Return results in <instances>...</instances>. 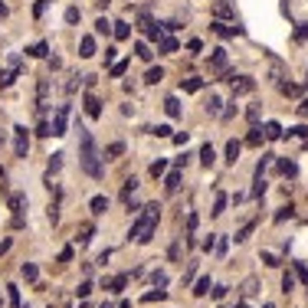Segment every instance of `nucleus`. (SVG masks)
<instances>
[{
	"label": "nucleus",
	"mask_w": 308,
	"mask_h": 308,
	"mask_svg": "<svg viewBox=\"0 0 308 308\" xmlns=\"http://www.w3.org/2000/svg\"><path fill=\"white\" fill-rule=\"evenodd\" d=\"M158 216H161V206H158V204H148V206H144V213L131 223V229H128V239H134V243H151V236H154V226H158Z\"/></svg>",
	"instance_id": "obj_1"
},
{
	"label": "nucleus",
	"mask_w": 308,
	"mask_h": 308,
	"mask_svg": "<svg viewBox=\"0 0 308 308\" xmlns=\"http://www.w3.org/2000/svg\"><path fill=\"white\" fill-rule=\"evenodd\" d=\"M79 158H82V171L89 177H102V164H99V151H95V141L86 128H79Z\"/></svg>",
	"instance_id": "obj_2"
},
{
	"label": "nucleus",
	"mask_w": 308,
	"mask_h": 308,
	"mask_svg": "<svg viewBox=\"0 0 308 308\" xmlns=\"http://www.w3.org/2000/svg\"><path fill=\"white\" fill-rule=\"evenodd\" d=\"M13 154L16 158H26V154H30V131H26L23 125L13 128Z\"/></svg>",
	"instance_id": "obj_3"
},
{
	"label": "nucleus",
	"mask_w": 308,
	"mask_h": 308,
	"mask_svg": "<svg viewBox=\"0 0 308 308\" xmlns=\"http://www.w3.org/2000/svg\"><path fill=\"white\" fill-rule=\"evenodd\" d=\"M229 82H233V95L256 92V79H249V76H229Z\"/></svg>",
	"instance_id": "obj_4"
},
{
	"label": "nucleus",
	"mask_w": 308,
	"mask_h": 308,
	"mask_svg": "<svg viewBox=\"0 0 308 308\" xmlns=\"http://www.w3.org/2000/svg\"><path fill=\"white\" fill-rule=\"evenodd\" d=\"M66 121H69V105H59V108H56V118H53V134L56 138L66 134Z\"/></svg>",
	"instance_id": "obj_5"
},
{
	"label": "nucleus",
	"mask_w": 308,
	"mask_h": 308,
	"mask_svg": "<svg viewBox=\"0 0 308 308\" xmlns=\"http://www.w3.org/2000/svg\"><path fill=\"white\" fill-rule=\"evenodd\" d=\"M138 26H141V30H144V33H148V40H154V43H158V40H161V36H164V33H161V23H154V20H151V16H148V13H144V16H141V20H138Z\"/></svg>",
	"instance_id": "obj_6"
},
{
	"label": "nucleus",
	"mask_w": 308,
	"mask_h": 308,
	"mask_svg": "<svg viewBox=\"0 0 308 308\" xmlns=\"http://www.w3.org/2000/svg\"><path fill=\"white\" fill-rule=\"evenodd\" d=\"M82 102H86V115H89V118H102V102H99V95L89 92Z\"/></svg>",
	"instance_id": "obj_7"
},
{
	"label": "nucleus",
	"mask_w": 308,
	"mask_h": 308,
	"mask_svg": "<svg viewBox=\"0 0 308 308\" xmlns=\"http://www.w3.org/2000/svg\"><path fill=\"white\" fill-rule=\"evenodd\" d=\"M7 206L13 210V216H23V210H26V194H10V197H7Z\"/></svg>",
	"instance_id": "obj_8"
},
{
	"label": "nucleus",
	"mask_w": 308,
	"mask_h": 308,
	"mask_svg": "<svg viewBox=\"0 0 308 308\" xmlns=\"http://www.w3.org/2000/svg\"><path fill=\"white\" fill-rule=\"evenodd\" d=\"M181 167H177V171H171V174H167L164 177V190H167V194H177V190H181Z\"/></svg>",
	"instance_id": "obj_9"
},
{
	"label": "nucleus",
	"mask_w": 308,
	"mask_h": 308,
	"mask_svg": "<svg viewBox=\"0 0 308 308\" xmlns=\"http://www.w3.org/2000/svg\"><path fill=\"white\" fill-rule=\"evenodd\" d=\"M158 53H161V56L177 53V40H174V36H161V40H158Z\"/></svg>",
	"instance_id": "obj_10"
},
{
	"label": "nucleus",
	"mask_w": 308,
	"mask_h": 308,
	"mask_svg": "<svg viewBox=\"0 0 308 308\" xmlns=\"http://www.w3.org/2000/svg\"><path fill=\"white\" fill-rule=\"evenodd\" d=\"M89 210H92L95 216H102L105 210H108V197H102V194H99V197H92V200H89Z\"/></svg>",
	"instance_id": "obj_11"
},
{
	"label": "nucleus",
	"mask_w": 308,
	"mask_h": 308,
	"mask_svg": "<svg viewBox=\"0 0 308 308\" xmlns=\"http://www.w3.org/2000/svg\"><path fill=\"white\" fill-rule=\"evenodd\" d=\"M79 56H82V59H92V56H95V40H92V36H82V40H79Z\"/></svg>",
	"instance_id": "obj_12"
},
{
	"label": "nucleus",
	"mask_w": 308,
	"mask_h": 308,
	"mask_svg": "<svg viewBox=\"0 0 308 308\" xmlns=\"http://www.w3.org/2000/svg\"><path fill=\"white\" fill-rule=\"evenodd\" d=\"M239 151H243V144H239L236 138H229V141H226V161H229V164H236V161H239Z\"/></svg>",
	"instance_id": "obj_13"
},
{
	"label": "nucleus",
	"mask_w": 308,
	"mask_h": 308,
	"mask_svg": "<svg viewBox=\"0 0 308 308\" xmlns=\"http://www.w3.org/2000/svg\"><path fill=\"white\" fill-rule=\"evenodd\" d=\"M164 111L171 115V118H181V99H177V95L164 99Z\"/></svg>",
	"instance_id": "obj_14"
},
{
	"label": "nucleus",
	"mask_w": 308,
	"mask_h": 308,
	"mask_svg": "<svg viewBox=\"0 0 308 308\" xmlns=\"http://www.w3.org/2000/svg\"><path fill=\"white\" fill-rule=\"evenodd\" d=\"M213 161H216L213 144H204V148H200V164H204V167H213Z\"/></svg>",
	"instance_id": "obj_15"
},
{
	"label": "nucleus",
	"mask_w": 308,
	"mask_h": 308,
	"mask_svg": "<svg viewBox=\"0 0 308 308\" xmlns=\"http://www.w3.org/2000/svg\"><path fill=\"white\" fill-rule=\"evenodd\" d=\"M210 66H213V69H223V66H226V49L223 46H216L213 53H210Z\"/></svg>",
	"instance_id": "obj_16"
},
{
	"label": "nucleus",
	"mask_w": 308,
	"mask_h": 308,
	"mask_svg": "<svg viewBox=\"0 0 308 308\" xmlns=\"http://www.w3.org/2000/svg\"><path fill=\"white\" fill-rule=\"evenodd\" d=\"M46 53H49V43H33L26 49V56H33V59H46Z\"/></svg>",
	"instance_id": "obj_17"
},
{
	"label": "nucleus",
	"mask_w": 308,
	"mask_h": 308,
	"mask_svg": "<svg viewBox=\"0 0 308 308\" xmlns=\"http://www.w3.org/2000/svg\"><path fill=\"white\" fill-rule=\"evenodd\" d=\"M134 56H138L141 63H151V56H154V53H151V46H148V43H141V40H138V43H134Z\"/></svg>",
	"instance_id": "obj_18"
},
{
	"label": "nucleus",
	"mask_w": 308,
	"mask_h": 308,
	"mask_svg": "<svg viewBox=\"0 0 308 308\" xmlns=\"http://www.w3.org/2000/svg\"><path fill=\"white\" fill-rule=\"evenodd\" d=\"M213 16H216V20H229V16H233V7H229L226 0H220V3L213 7Z\"/></svg>",
	"instance_id": "obj_19"
},
{
	"label": "nucleus",
	"mask_w": 308,
	"mask_h": 308,
	"mask_svg": "<svg viewBox=\"0 0 308 308\" xmlns=\"http://www.w3.org/2000/svg\"><path fill=\"white\" fill-rule=\"evenodd\" d=\"M20 276H23L26 282H36V279H40V269L33 266V262H23V269H20Z\"/></svg>",
	"instance_id": "obj_20"
},
{
	"label": "nucleus",
	"mask_w": 308,
	"mask_h": 308,
	"mask_svg": "<svg viewBox=\"0 0 308 308\" xmlns=\"http://www.w3.org/2000/svg\"><path fill=\"white\" fill-rule=\"evenodd\" d=\"M121 154H125V144H121V141H111L108 148H105V158H108V161L121 158Z\"/></svg>",
	"instance_id": "obj_21"
},
{
	"label": "nucleus",
	"mask_w": 308,
	"mask_h": 308,
	"mask_svg": "<svg viewBox=\"0 0 308 308\" xmlns=\"http://www.w3.org/2000/svg\"><path fill=\"white\" fill-rule=\"evenodd\" d=\"M115 26V36H118V40H128V36H131V23H128V20H118V23H111Z\"/></svg>",
	"instance_id": "obj_22"
},
{
	"label": "nucleus",
	"mask_w": 308,
	"mask_h": 308,
	"mask_svg": "<svg viewBox=\"0 0 308 308\" xmlns=\"http://www.w3.org/2000/svg\"><path fill=\"white\" fill-rule=\"evenodd\" d=\"M134 190H138V177H128V181H125V187H121V200H125V204L131 200V194H134Z\"/></svg>",
	"instance_id": "obj_23"
},
{
	"label": "nucleus",
	"mask_w": 308,
	"mask_h": 308,
	"mask_svg": "<svg viewBox=\"0 0 308 308\" xmlns=\"http://www.w3.org/2000/svg\"><path fill=\"white\" fill-rule=\"evenodd\" d=\"M262 138H266V131H262V128H253V131L246 134V144H253V148H259V144H262Z\"/></svg>",
	"instance_id": "obj_24"
},
{
	"label": "nucleus",
	"mask_w": 308,
	"mask_h": 308,
	"mask_svg": "<svg viewBox=\"0 0 308 308\" xmlns=\"http://www.w3.org/2000/svg\"><path fill=\"white\" fill-rule=\"evenodd\" d=\"M59 167H63V154H53V158H49V167H46V184H49V177H53Z\"/></svg>",
	"instance_id": "obj_25"
},
{
	"label": "nucleus",
	"mask_w": 308,
	"mask_h": 308,
	"mask_svg": "<svg viewBox=\"0 0 308 308\" xmlns=\"http://www.w3.org/2000/svg\"><path fill=\"white\" fill-rule=\"evenodd\" d=\"M181 89L184 92H200V89H204V79H197V76H194V79H184Z\"/></svg>",
	"instance_id": "obj_26"
},
{
	"label": "nucleus",
	"mask_w": 308,
	"mask_h": 308,
	"mask_svg": "<svg viewBox=\"0 0 308 308\" xmlns=\"http://www.w3.org/2000/svg\"><path fill=\"white\" fill-rule=\"evenodd\" d=\"M279 171H282L285 177H295L299 174V164H295V161H279Z\"/></svg>",
	"instance_id": "obj_27"
},
{
	"label": "nucleus",
	"mask_w": 308,
	"mask_h": 308,
	"mask_svg": "<svg viewBox=\"0 0 308 308\" xmlns=\"http://www.w3.org/2000/svg\"><path fill=\"white\" fill-rule=\"evenodd\" d=\"M262 131H266V138H272V141H276V138H282V128H279V121H266V128H262Z\"/></svg>",
	"instance_id": "obj_28"
},
{
	"label": "nucleus",
	"mask_w": 308,
	"mask_h": 308,
	"mask_svg": "<svg viewBox=\"0 0 308 308\" xmlns=\"http://www.w3.org/2000/svg\"><path fill=\"white\" fill-rule=\"evenodd\" d=\"M161 79H164V69H161V66L148 69V76H144V82H148V86H154V82H161Z\"/></svg>",
	"instance_id": "obj_29"
},
{
	"label": "nucleus",
	"mask_w": 308,
	"mask_h": 308,
	"mask_svg": "<svg viewBox=\"0 0 308 308\" xmlns=\"http://www.w3.org/2000/svg\"><path fill=\"white\" fill-rule=\"evenodd\" d=\"M164 171H167V161H164V158H158L154 164H151V177H154V181H158V177H164Z\"/></svg>",
	"instance_id": "obj_30"
},
{
	"label": "nucleus",
	"mask_w": 308,
	"mask_h": 308,
	"mask_svg": "<svg viewBox=\"0 0 308 308\" xmlns=\"http://www.w3.org/2000/svg\"><path fill=\"white\" fill-rule=\"evenodd\" d=\"M151 285H154V289H164V285H167V272L154 269V272H151Z\"/></svg>",
	"instance_id": "obj_31"
},
{
	"label": "nucleus",
	"mask_w": 308,
	"mask_h": 308,
	"mask_svg": "<svg viewBox=\"0 0 308 308\" xmlns=\"http://www.w3.org/2000/svg\"><path fill=\"white\" fill-rule=\"evenodd\" d=\"M282 292L285 295L295 292V272H285V276H282Z\"/></svg>",
	"instance_id": "obj_32"
},
{
	"label": "nucleus",
	"mask_w": 308,
	"mask_h": 308,
	"mask_svg": "<svg viewBox=\"0 0 308 308\" xmlns=\"http://www.w3.org/2000/svg\"><path fill=\"white\" fill-rule=\"evenodd\" d=\"M223 210H226V194H216V200H213V210H210V213H213V216H220Z\"/></svg>",
	"instance_id": "obj_33"
},
{
	"label": "nucleus",
	"mask_w": 308,
	"mask_h": 308,
	"mask_svg": "<svg viewBox=\"0 0 308 308\" xmlns=\"http://www.w3.org/2000/svg\"><path fill=\"white\" fill-rule=\"evenodd\" d=\"M292 216H295V206L289 204V206H282V210L276 213V223H285V220H292Z\"/></svg>",
	"instance_id": "obj_34"
},
{
	"label": "nucleus",
	"mask_w": 308,
	"mask_h": 308,
	"mask_svg": "<svg viewBox=\"0 0 308 308\" xmlns=\"http://www.w3.org/2000/svg\"><path fill=\"white\" fill-rule=\"evenodd\" d=\"M206 292H210V276L197 279V285H194V295H206Z\"/></svg>",
	"instance_id": "obj_35"
},
{
	"label": "nucleus",
	"mask_w": 308,
	"mask_h": 308,
	"mask_svg": "<svg viewBox=\"0 0 308 308\" xmlns=\"http://www.w3.org/2000/svg\"><path fill=\"white\" fill-rule=\"evenodd\" d=\"M220 99H216V95H210V102H206V111H210V115H223V108H220Z\"/></svg>",
	"instance_id": "obj_36"
},
{
	"label": "nucleus",
	"mask_w": 308,
	"mask_h": 308,
	"mask_svg": "<svg viewBox=\"0 0 308 308\" xmlns=\"http://www.w3.org/2000/svg\"><path fill=\"white\" fill-rule=\"evenodd\" d=\"M167 299V292H164V289H154V292H148V295H144V302H164Z\"/></svg>",
	"instance_id": "obj_37"
},
{
	"label": "nucleus",
	"mask_w": 308,
	"mask_h": 308,
	"mask_svg": "<svg viewBox=\"0 0 308 308\" xmlns=\"http://www.w3.org/2000/svg\"><path fill=\"white\" fill-rule=\"evenodd\" d=\"M108 30H111V23L105 20V16H99V20H95V33H102V36H105Z\"/></svg>",
	"instance_id": "obj_38"
},
{
	"label": "nucleus",
	"mask_w": 308,
	"mask_h": 308,
	"mask_svg": "<svg viewBox=\"0 0 308 308\" xmlns=\"http://www.w3.org/2000/svg\"><path fill=\"white\" fill-rule=\"evenodd\" d=\"M10 289V308H20V289L16 285H7Z\"/></svg>",
	"instance_id": "obj_39"
},
{
	"label": "nucleus",
	"mask_w": 308,
	"mask_h": 308,
	"mask_svg": "<svg viewBox=\"0 0 308 308\" xmlns=\"http://www.w3.org/2000/svg\"><path fill=\"white\" fill-rule=\"evenodd\" d=\"M111 292H121V289H125V285H128V276H118V279H111Z\"/></svg>",
	"instance_id": "obj_40"
},
{
	"label": "nucleus",
	"mask_w": 308,
	"mask_h": 308,
	"mask_svg": "<svg viewBox=\"0 0 308 308\" xmlns=\"http://www.w3.org/2000/svg\"><path fill=\"white\" fill-rule=\"evenodd\" d=\"M295 276H299L302 282L308 285V266H305V262H295Z\"/></svg>",
	"instance_id": "obj_41"
},
{
	"label": "nucleus",
	"mask_w": 308,
	"mask_h": 308,
	"mask_svg": "<svg viewBox=\"0 0 308 308\" xmlns=\"http://www.w3.org/2000/svg\"><path fill=\"white\" fill-rule=\"evenodd\" d=\"M79 7H69V10H66V23H79Z\"/></svg>",
	"instance_id": "obj_42"
},
{
	"label": "nucleus",
	"mask_w": 308,
	"mask_h": 308,
	"mask_svg": "<svg viewBox=\"0 0 308 308\" xmlns=\"http://www.w3.org/2000/svg\"><path fill=\"white\" fill-rule=\"evenodd\" d=\"M253 226H256V223H246V226H243V229L236 233V243H243V239H249V233H253Z\"/></svg>",
	"instance_id": "obj_43"
},
{
	"label": "nucleus",
	"mask_w": 308,
	"mask_h": 308,
	"mask_svg": "<svg viewBox=\"0 0 308 308\" xmlns=\"http://www.w3.org/2000/svg\"><path fill=\"white\" fill-rule=\"evenodd\" d=\"M92 233H95V229H92V223H86V226H82V236H79V243L86 246L89 239H92Z\"/></svg>",
	"instance_id": "obj_44"
},
{
	"label": "nucleus",
	"mask_w": 308,
	"mask_h": 308,
	"mask_svg": "<svg viewBox=\"0 0 308 308\" xmlns=\"http://www.w3.org/2000/svg\"><path fill=\"white\" fill-rule=\"evenodd\" d=\"M266 194V181L262 177H256V187H253V197H262Z\"/></svg>",
	"instance_id": "obj_45"
},
{
	"label": "nucleus",
	"mask_w": 308,
	"mask_h": 308,
	"mask_svg": "<svg viewBox=\"0 0 308 308\" xmlns=\"http://www.w3.org/2000/svg\"><path fill=\"white\" fill-rule=\"evenodd\" d=\"M92 289H95L92 282H82L79 289H76V292H79V299H86V295H92Z\"/></svg>",
	"instance_id": "obj_46"
},
{
	"label": "nucleus",
	"mask_w": 308,
	"mask_h": 308,
	"mask_svg": "<svg viewBox=\"0 0 308 308\" xmlns=\"http://www.w3.org/2000/svg\"><path fill=\"white\" fill-rule=\"evenodd\" d=\"M151 134H158V138H167V134H171V125H158V128H151Z\"/></svg>",
	"instance_id": "obj_47"
},
{
	"label": "nucleus",
	"mask_w": 308,
	"mask_h": 308,
	"mask_svg": "<svg viewBox=\"0 0 308 308\" xmlns=\"http://www.w3.org/2000/svg\"><path fill=\"white\" fill-rule=\"evenodd\" d=\"M262 262H266V266H272V269H276V266H282V262H279L272 253H262Z\"/></svg>",
	"instance_id": "obj_48"
},
{
	"label": "nucleus",
	"mask_w": 308,
	"mask_h": 308,
	"mask_svg": "<svg viewBox=\"0 0 308 308\" xmlns=\"http://www.w3.org/2000/svg\"><path fill=\"white\" fill-rule=\"evenodd\" d=\"M295 40H308V23H299V30H295Z\"/></svg>",
	"instance_id": "obj_49"
},
{
	"label": "nucleus",
	"mask_w": 308,
	"mask_h": 308,
	"mask_svg": "<svg viewBox=\"0 0 308 308\" xmlns=\"http://www.w3.org/2000/svg\"><path fill=\"white\" fill-rule=\"evenodd\" d=\"M49 0H36V7H33V16H43V10H46Z\"/></svg>",
	"instance_id": "obj_50"
},
{
	"label": "nucleus",
	"mask_w": 308,
	"mask_h": 308,
	"mask_svg": "<svg viewBox=\"0 0 308 308\" xmlns=\"http://www.w3.org/2000/svg\"><path fill=\"white\" fill-rule=\"evenodd\" d=\"M210 292H213V299H223V295H226V285H213Z\"/></svg>",
	"instance_id": "obj_51"
},
{
	"label": "nucleus",
	"mask_w": 308,
	"mask_h": 308,
	"mask_svg": "<svg viewBox=\"0 0 308 308\" xmlns=\"http://www.w3.org/2000/svg\"><path fill=\"white\" fill-rule=\"evenodd\" d=\"M187 49H190V53H200V49H204V43H200V40H190Z\"/></svg>",
	"instance_id": "obj_52"
},
{
	"label": "nucleus",
	"mask_w": 308,
	"mask_h": 308,
	"mask_svg": "<svg viewBox=\"0 0 308 308\" xmlns=\"http://www.w3.org/2000/svg\"><path fill=\"white\" fill-rule=\"evenodd\" d=\"M243 292H246V295H253V292H256V279H246V289H243Z\"/></svg>",
	"instance_id": "obj_53"
},
{
	"label": "nucleus",
	"mask_w": 308,
	"mask_h": 308,
	"mask_svg": "<svg viewBox=\"0 0 308 308\" xmlns=\"http://www.w3.org/2000/svg\"><path fill=\"white\" fill-rule=\"evenodd\" d=\"M125 69H128L125 63H115V66H111V76H121V72H125Z\"/></svg>",
	"instance_id": "obj_54"
},
{
	"label": "nucleus",
	"mask_w": 308,
	"mask_h": 308,
	"mask_svg": "<svg viewBox=\"0 0 308 308\" xmlns=\"http://www.w3.org/2000/svg\"><path fill=\"white\" fill-rule=\"evenodd\" d=\"M69 259H72V249H69V246H66L63 253H59V262H69Z\"/></svg>",
	"instance_id": "obj_55"
},
{
	"label": "nucleus",
	"mask_w": 308,
	"mask_h": 308,
	"mask_svg": "<svg viewBox=\"0 0 308 308\" xmlns=\"http://www.w3.org/2000/svg\"><path fill=\"white\" fill-rule=\"evenodd\" d=\"M0 16H7V7H3V3H0Z\"/></svg>",
	"instance_id": "obj_56"
},
{
	"label": "nucleus",
	"mask_w": 308,
	"mask_h": 308,
	"mask_svg": "<svg viewBox=\"0 0 308 308\" xmlns=\"http://www.w3.org/2000/svg\"><path fill=\"white\" fill-rule=\"evenodd\" d=\"M262 308H276V305H272V302H266V305H262Z\"/></svg>",
	"instance_id": "obj_57"
},
{
	"label": "nucleus",
	"mask_w": 308,
	"mask_h": 308,
	"mask_svg": "<svg viewBox=\"0 0 308 308\" xmlns=\"http://www.w3.org/2000/svg\"><path fill=\"white\" fill-rule=\"evenodd\" d=\"M102 308H111V305H102Z\"/></svg>",
	"instance_id": "obj_58"
}]
</instances>
